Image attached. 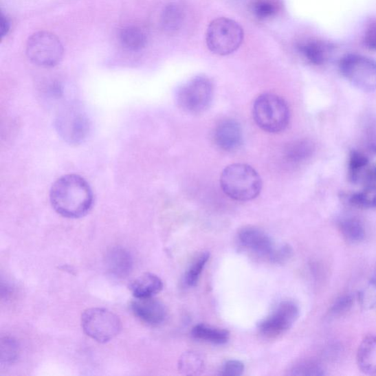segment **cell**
<instances>
[{"label":"cell","instance_id":"277c9868","mask_svg":"<svg viewBox=\"0 0 376 376\" xmlns=\"http://www.w3.org/2000/svg\"><path fill=\"white\" fill-rule=\"evenodd\" d=\"M244 37L243 30L235 21L218 18L210 24L206 42L209 49L220 56L230 55L239 49Z\"/></svg>","mask_w":376,"mask_h":376},{"label":"cell","instance_id":"d6a6232c","mask_svg":"<svg viewBox=\"0 0 376 376\" xmlns=\"http://www.w3.org/2000/svg\"><path fill=\"white\" fill-rule=\"evenodd\" d=\"M364 44L369 49L376 51V23L372 25L365 34Z\"/></svg>","mask_w":376,"mask_h":376},{"label":"cell","instance_id":"83f0119b","mask_svg":"<svg viewBox=\"0 0 376 376\" xmlns=\"http://www.w3.org/2000/svg\"><path fill=\"white\" fill-rule=\"evenodd\" d=\"M252 10L258 19H267L278 13V4L276 0H255L252 5Z\"/></svg>","mask_w":376,"mask_h":376},{"label":"cell","instance_id":"7a4b0ae2","mask_svg":"<svg viewBox=\"0 0 376 376\" xmlns=\"http://www.w3.org/2000/svg\"><path fill=\"white\" fill-rule=\"evenodd\" d=\"M221 187L225 195L239 201H249L260 195L261 176L252 166L236 164L225 168L221 176Z\"/></svg>","mask_w":376,"mask_h":376},{"label":"cell","instance_id":"4fadbf2b","mask_svg":"<svg viewBox=\"0 0 376 376\" xmlns=\"http://www.w3.org/2000/svg\"><path fill=\"white\" fill-rule=\"evenodd\" d=\"M214 142L224 151L233 152L239 149L243 143L241 125L232 120L221 122L214 131Z\"/></svg>","mask_w":376,"mask_h":376},{"label":"cell","instance_id":"cb8c5ba5","mask_svg":"<svg viewBox=\"0 0 376 376\" xmlns=\"http://www.w3.org/2000/svg\"><path fill=\"white\" fill-rule=\"evenodd\" d=\"M178 365L182 374L197 375L203 370V360L197 352L188 351L182 354Z\"/></svg>","mask_w":376,"mask_h":376},{"label":"cell","instance_id":"484cf974","mask_svg":"<svg viewBox=\"0 0 376 376\" xmlns=\"http://www.w3.org/2000/svg\"><path fill=\"white\" fill-rule=\"evenodd\" d=\"M210 259V253L208 252L200 254L192 263L185 276V283L188 287H195Z\"/></svg>","mask_w":376,"mask_h":376},{"label":"cell","instance_id":"9c48e42d","mask_svg":"<svg viewBox=\"0 0 376 376\" xmlns=\"http://www.w3.org/2000/svg\"><path fill=\"white\" fill-rule=\"evenodd\" d=\"M60 135L71 144H80L87 137L90 131L88 117L78 107L71 106L63 109L56 120Z\"/></svg>","mask_w":376,"mask_h":376},{"label":"cell","instance_id":"9a60e30c","mask_svg":"<svg viewBox=\"0 0 376 376\" xmlns=\"http://www.w3.org/2000/svg\"><path fill=\"white\" fill-rule=\"evenodd\" d=\"M135 298L154 297L164 288V283L155 274L146 273L138 276L129 285Z\"/></svg>","mask_w":376,"mask_h":376},{"label":"cell","instance_id":"8992f818","mask_svg":"<svg viewBox=\"0 0 376 376\" xmlns=\"http://www.w3.org/2000/svg\"><path fill=\"white\" fill-rule=\"evenodd\" d=\"M340 70L354 87L364 92L376 89V62L358 54H349L340 62Z\"/></svg>","mask_w":376,"mask_h":376},{"label":"cell","instance_id":"d6986e66","mask_svg":"<svg viewBox=\"0 0 376 376\" xmlns=\"http://www.w3.org/2000/svg\"><path fill=\"white\" fill-rule=\"evenodd\" d=\"M184 9L178 4L172 3L164 9L161 17V24L166 31L174 33L184 25Z\"/></svg>","mask_w":376,"mask_h":376},{"label":"cell","instance_id":"4316f807","mask_svg":"<svg viewBox=\"0 0 376 376\" xmlns=\"http://www.w3.org/2000/svg\"><path fill=\"white\" fill-rule=\"evenodd\" d=\"M358 300L364 309L376 307V266L370 282L359 294Z\"/></svg>","mask_w":376,"mask_h":376},{"label":"cell","instance_id":"836d02e7","mask_svg":"<svg viewBox=\"0 0 376 376\" xmlns=\"http://www.w3.org/2000/svg\"><path fill=\"white\" fill-rule=\"evenodd\" d=\"M10 23L9 19L3 14L1 15V36H5L10 30Z\"/></svg>","mask_w":376,"mask_h":376},{"label":"cell","instance_id":"5b68a950","mask_svg":"<svg viewBox=\"0 0 376 376\" xmlns=\"http://www.w3.org/2000/svg\"><path fill=\"white\" fill-rule=\"evenodd\" d=\"M82 328L85 335L93 340L105 343L111 341L122 329L119 317L104 308H91L83 311Z\"/></svg>","mask_w":376,"mask_h":376},{"label":"cell","instance_id":"44dd1931","mask_svg":"<svg viewBox=\"0 0 376 376\" xmlns=\"http://www.w3.org/2000/svg\"><path fill=\"white\" fill-rule=\"evenodd\" d=\"M313 146L306 140H300L288 144L285 150V157L289 163L298 164L313 154Z\"/></svg>","mask_w":376,"mask_h":376},{"label":"cell","instance_id":"8fae6325","mask_svg":"<svg viewBox=\"0 0 376 376\" xmlns=\"http://www.w3.org/2000/svg\"><path fill=\"white\" fill-rule=\"evenodd\" d=\"M239 240L245 249L271 261L278 246L270 235L254 227L243 228L239 233Z\"/></svg>","mask_w":376,"mask_h":376},{"label":"cell","instance_id":"52a82bcc","mask_svg":"<svg viewBox=\"0 0 376 376\" xmlns=\"http://www.w3.org/2000/svg\"><path fill=\"white\" fill-rule=\"evenodd\" d=\"M213 98V85L203 76L196 77L179 89L177 100L180 109L197 114L206 111Z\"/></svg>","mask_w":376,"mask_h":376},{"label":"cell","instance_id":"30bf717a","mask_svg":"<svg viewBox=\"0 0 376 376\" xmlns=\"http://www.w3.org/2000/svg\"><path fill=\"white\" fill-rule=\"evenodd\" d=\"M299 313V308L296 303L291 300H284L270 316L261 322L260 331L267 337L281 335L292 328L298 319Z\"/></svg>","mask_w":376,"mask_h":376},{"label":"cell","instance_id":"1f68e13d","mask_svg":"<svg viewBox=\"0 0 376 376\" xmlns=\"http://www.w3.org/2000/svg\"><path fill=\"white\" fill-rule=\"evenodd\" d=\"M244 364L239 360H230L225 363L221 375L225 376H240L244 372Z\"/></svg>","mask_w":376,"mask_h":376},{"label":"cell","instance_id":"603a6c76","mask_svg":"<svg viewBox=\"0 0 376 376\" xmlns=\"http://www.w3.org/2000/svg\"><path fill=\"white\" fill-rule=\"evenodd\" d=\"M120 41L126 49L131 51H138L146 46V36L141 29L135 27H128L121 31Z\"/></svg>","mask_w":376,"mask_h":376},{"label":"cell","instance_id":"5bb4252c","mask_svg":"<svg viewBox=\"0 0 376 376\" xmlns=\"http://www.w3.org/2000/svg\"><path fill=\"white\" fill-rule=\"evenodd\" d=\"M296 48L304 59L316 66L323 65L333 49L327 42L313 38L298 42Z\"/></svg>","mask_w":376,"mask_h":376},{"label":"cell","instance_id":"7402d4cb","mask_svg":"<svg viewBox=\"0 0 376 376\" xmlns=\"http://www.w3.org/2000/svg\"><path fill=\"white\" fill-rule=\"evenodd\" d=\"M351 206L360 209H372L376 208V186L368 185L348 197Z\"/></svg>","mask_w":376,"mask_h":376},{"label":"cell","instance_id":"d4e9b609","mask_svg":"<svg viewBox=\"0 0 376 376\" xmlns=\"http://www.w3.org/2000/svg\"><path fill=\"white\" fill-rule=\"evenodd\" d=\"M369 166V160L366 156L360 152H352L349 159L350 179L353 182H360L364 171Z\"/></svg>","mask_w":376,"mask_h":376},{"label":"cell","instance_id":"ffe728a7","mask_svg":"<svg viewBox=\"0 0 376 376\" xmlns=\"http://www.w3.org/2000/svg\"><path fill=\"white\" fill-rule=\"evenodd\" d=\"M339 227L344 239L350 243H357L364 239V227L362 222L357 218L343 219L340 221Z\"/></svg>","mask_w":376,"mask_h":376},{"label":"cell","instance_id":"4dcf8cb0","mask_svg":"<svg viewBox=\"0 0 376 376\" xmlns=\"http://www.w3.org/2000/svg\"><path fill=\"white\" fill-rule=\"evenodd\" d=\"M353 298L351 296L346 295L339 298L330 309V314L333 316H340L345 314L352 307Z\"/></svg>","mask_w":376,"mask_h":376},{"label":"cell","instance_id":"f1b7e54d","mask_svg":"<svg viewBox=\"0 0 376 376\" xmlns=\"http://www.w3.org/2000/svg\"><path fill=\"white\" fill-rule=\"evenodd\" d=\"M19 346L17 342L12 338H5L1 341V362L2 364L13 363L18 357Z\"/></svg>","mask_w":376,"mask_h":376},{"label":"cell","instance_id":"3957f363","mask_svg":"<svg viewBox=\"0 0 376 376\" xmlns=\"http://www.w3.org/2000/svg\"><path fill=\"white\" fill-rule=\"evenodd\" d=\"M256 124L269 133H280L286 130L291 112L284 99L274 93H263L256 98L253 106Z\"/></svg>","mask_w":376,"mask_h":376},{"label":"cell","instance_id":"e0dca14e","mask_svg":"<svg viewBox=\"0 0 376 376\" xmlns=\"http://www.w3.org/2000/svg\"><path fill=\"white\" fill-rule=\"evenodd\" d=\"M357 364L366 375H376V336L365 338L358 349Z\"/></svg>","mask_w":376,"mask_h":376},{"label":"cell","instance_id":"ac0fdd59","mask_svg":"<svg viewBox=\"0 0 376 376\" xmlns=\"http://www.w3.org/2000/svg\"><path fill=\"white\" fill-rule=\"evenodd\" d=\"M193 338L208 342L217 345H223L230 340V332L228 330L214 328L206 324H198L192 328Z\"/></svg>","mask_w":376,"mask_h":376},{"label":"cell","instance_id":"f546056e","mask_svg":"<svg viewBox=\"0 0 376 376\" xmlns=\"http://www.w3.org/2000/svg\"><path fill=\"white\" fill-rule=\"evenodd\" d=\"M294 375L319 376L325 375L324 370L315 362L306 361L296 365L292 370Z\"/></svg>","mask_w":376,"mask_h":376},{"label":"cell","instance_id":"2e32d148","mask_svg":"<svg viewBox=\"0 0 376 376\" xmlns=\"http://www.w3.org/2000/svg\"><path fill=\"white\" fill-rule=\"evenodd\" d=\"M106 264L112 274L118 277H125L132 271L133 260L126 250L121 247H115L107 253Z\"/></svg>","mask_w":376,"mask_h":376},{"label":"cell","instance_id":"ba28073f","mask_svg":"<svg viewBox=\"0 0 376 376\" xmlns=\"http://www.w3.org/2000/svg\"><path fill=\"white\" fill-rule=\"evenodd\" d=\"M26 52L29 60L36 66L52 67L61 60L63 47L56 36L42 31L29 38Z\"/></svg>","mask_w":376,"mask_h":376},{"label":"cell","instance_id":"6da1fadb","mask_svg":"<svg viewBox=\"0 0 376 376\" xmlns=\"http://www.w3.org/2000/svg\"><path fill=\"white\" fill-rule=\"evenodd\" d=\"M51 205L60 216L79 219L92 208L93 195L87 181L76 175H68L58 179L51 188Z\"/></svg>","mask_w":376,"mask_h":376},{"label":"cell","instance_id":"7c38bea8","mask_svg":"<svg viewBox=\"0 0 376 376\" xmlns=\"http://www.w3.org/2000/svg\"><path fill=\"white\" fill-rule=\"evenodd\" d=\"M131 307L135 316L150 326L162 324L167 318L166 307L154 297L135 298Z\"/></svg>","mask_w":376,"mask_h":376}]
</instances>
